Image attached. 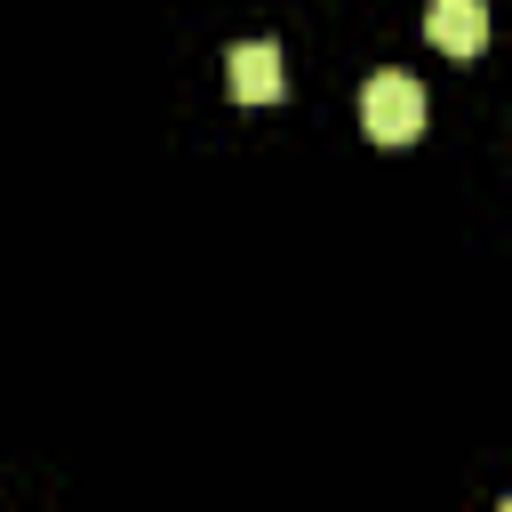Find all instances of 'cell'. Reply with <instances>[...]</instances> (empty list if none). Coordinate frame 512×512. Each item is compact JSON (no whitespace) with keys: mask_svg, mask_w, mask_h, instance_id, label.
<instances>
[{"mask_svg":"<svg viewBox=\"0 0 512 512\" xmlns=\"http://www.w3.org/2000/svg\"><path fill=\"white\" fill-rule=\"evenodd\" d=\"M360 128H368L376 144H416V136H424V88H416L408 72H376V80L360 88Z\"/></svg>","mask_w":512,"mask_h":512,"instance_id":"obj_1","label":"cell"},{"mask_svg":"<svg viewBox=\"0 0 512 512\" xmlns=\"http://www.w3.org/2000/svg\"><path fill=\"white\" fill-rule=\"evenodd\" d=\"M224 80L240 104H280L288 96V72H280V40H240L224 56Z\"/></svg>","mask_w":512,"mask_h":512,"instance_id":"obj_2","label":"cell"},{"mask_svg":"<svg viewBox=\"0 0 512 512\" xmlns=\"http://www.w3.org/2000/svg\"><path fill=\"white\" fill-rule=\"evenodd\" d=\"M424 40L440 56H480L488 48V0H424Z\"/></svg>","mask_w":512,"mask_h":512,"instance_id":"obj_3","label":"cell"}]
</instances>
